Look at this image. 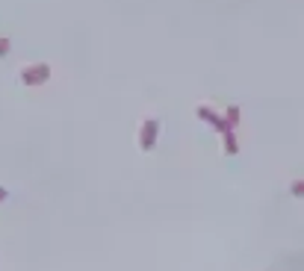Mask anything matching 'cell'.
Returning <instances> with one entry per match:
<instances>
[{
  "mask_svg": "<svg viewBox=\"0 0 304 271\" xmlns=\"http://www.w3.org/2000/svg\"><path fill=\"white\" fill-rule=\"evenodd\" d=\"M157 139H160V121H157V118L142 121V127H139V148L145 153L154 151V148H157Z\"/></svg>",
  "mask_w": 304,
  "mask_h": 271,
  "instance_id": "obj_1",
  "label": "cell"
},
{
  "mask_svg": "<svg viewBox=\"0 0 304 271\" xmlns=\"http://www.w3.org/2000/svg\"><path fill=\"white\" fill-rule=\"evenodd\" d=\"M50 80V65H30V68L21 71V82H27V86H42V82Z\"/></svg>",
  "mask_w": 304,
  "mask_h": 271,
  "instance_id": "obj_2",
  "label": "cell"
},
{
  "mask_svg": "<svg viewBox=\"0 0 304 271\" xmlns=\"http://www.w3.org/2000/svg\"><path fill=\"white\" fill-rule=\"evenodd\" d=\"M198 118H201V121H207V124H210L216 133H222V136L227 133V130H231V127H227V121H224V115L213 112L210 106H198Z\"/></svg>",
  "mask_w": 304,
  "mask_h": 271,
  "instance_id": "obj_3",
  "label": "cell"
},
{
  "mask_svg": "<svg viewBox=\"0 0 304 271\" xmlns=\"http://www.w3.org/2000/svg\"><path fill=\"white\" fill-rule=\"evenodd\" d=\"M224 121H227V127H231V130L239 127V121H242V115H239V106H227V112H224Z\"/></svg>",
  "mask_w": 304,
  "mask_h": 271,
  "instance_id": "obj_4",
  "label": "cell"
},
{
  "mask_svg": "<svg viewBox=\"0 0 304 271\" xmlns=\"http://www.w3.org/2000/svg\"><path fill=\"white\" fill-rule=\"evenodd\" d=\"M224 151L231 153V156L239 151V141H236V130H227V133H224Z\"/></svg>",
  "mask_w": 304,
  "mask_h": 271,
  "instance_id": "obj_5",
  "label": "cell"
},
{
  "mask_svg": "<svg viewBox=\"0 0 304 271\" xmlns=\"http://www.w3.org/2000/svg\"><path fill=\"white\" fill-rule=\"evenodd\" d=\"M290 192H293L295 198H304V180H293V186H290Z\"/></svg>",
  "mask_w": 304,
  "mask_h": 271,
  "instance_id": "obj_6",
  "label": "cell"
},
{
  "mask_svg": "<svg viewBox=\"0 0 304 271\" xmlns=\"http://www.w3.org/2000/svg\"><path fill=\"white\" fill-rule=\"evenodd\" d=\"M9 38H6V35H0V56H6V53H9Z\"/></svg>",
  "mask_w": 304,
  "mask_h": 271,
  "instance_id": "obj_7",
  "label": "cell"
},
{
  "mask_svg": "<svg viewBox=\"0 0 304 271\" xmlns=\"http://www.w3.org/2000/svg\"><path fill=\"white\" fill-rule=\"evenodd\" d=\"M6 198H9V195H6V189L0 186V200H6Z\"/></svg>",
  "mask_w": 304,
  "mask_h": 271,
  "instance_id": "obj_8",
  "label": "cell"
}]
</instances>
